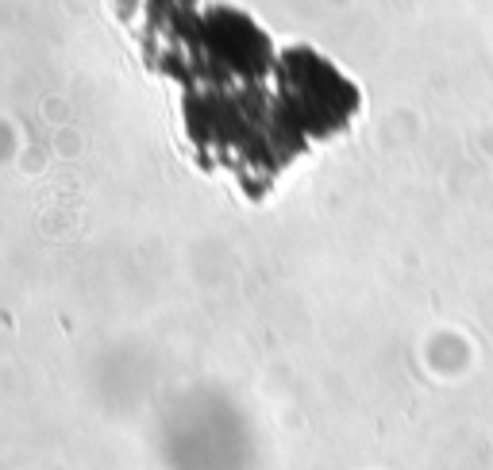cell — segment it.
Returning <instances> with one entry per match:
<instances>
[{
    "label": "cell",
    "mask_w": 493,
    "mask_h": 470,
    "mask_svg": "<svg viewBox=\"0 0 493 470\" xmlns=\"http://www.w3.org/2000/svg\"><path fill=\"white\" fill-rule=\"evenodd\" d=\"M116 20L147 70L177 89L193 162L227 174L251 201L363 108V93L336 62L305 43L278 46L232 4L116 0Z\"/></svg>",
    "instance_id": "obj_1"
}]
</instances>
